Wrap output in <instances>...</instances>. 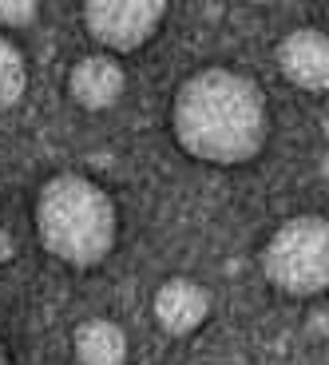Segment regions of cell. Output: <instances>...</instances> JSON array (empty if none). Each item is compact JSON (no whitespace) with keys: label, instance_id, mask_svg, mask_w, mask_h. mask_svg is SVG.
<instances>
[{"label":"cell","instance_id":"cell-1","mask_svg":"<svg viewBox=\"0 0 329 365\" xmlns=\"http://www.w3.org/2000/svg\"><path fill=\"white\" fill-rule=\"evenodd\" d=\"M171 131L191 159L211 167H242L270 139V108L246 72L199 68L174 91Z\"/></svg>","mask_w":329,"mask_h":365},{"label":"cell","instance_id":"cell-2","mask_svg":"<svg viewBox=\"0 0 329 365\" xmlns=\"http://www.w3.org/2000/svg\"><path fill=\"white\" fill-rule=\"evenodd\" d=\"M36 235L52 258L88 270L115 250L119 215L115 199L80 171H60L36 195Z\"/></svg>","mask_w":329,"mask_h":365},{"label":"cell","instance_id":"cell-3","mask_svg":"<svg viewBox=\"0 0 329 365\" xmlns=\"http://www.w3.org/2000/svg\"><path fill=\"white\" fill-rule=\"evenodd\" d=\"M262 274L290 298H321L329 286V227L321 215H293L262 247Z\"/></svg>","mask_w":329,"mask_h":365},{"label":"cell","instance_id":"cell-4","mask_svg":"<svg viewBox=\"0 0 329 365\" xmlns=\"http://www.w3.org/2000/svg\"><path fill=\"white\" fill-rule=\"evenodd\" d=\"M88 36L103 52H135L159 32L167 20V4H135V0H100L80 12Z\"/></svg>","mask_w":329,"mask_h":365},{"label":"cell","instance_id":"cell-5","mask_svg":"<svg viewBox=\"0 0 329 365\" xmlns=\"http://www.w3.org/2000/svg\"><path fill=\"white\" fill-rule=\"evenodd\" d=\"M151 314H155L163 334H171V338H191L194 329H202V322L211 318V294H207L202 282L174 274V278L155 286Z\"/></svg>","mask_w":329,"mask_h":365},{"label":"cell","instance_id":"cell-6","mask_svg":"<svg viewBox=\"0 0 329 365\" xmlns=\"http://www.w3.org/2000/svg\"><path fill=\"white\" fill-rule=\"evenodd\" d=\"M278 72L293 88L321 96L329 88V44L321 28H290L278 44Z\"/></svg>","mask_w":329,"mask_h":365},{"label":"cell","instance_id":"cell-7","mask_svg":"<svg viewBox=\"0 0 329 365\" xmlns=\"http://www.w3.org/2000/svg\"><path fill=\"white\" fill-rule=\"evenodd\" d=\"M123 88H127V72H123V64L108 52L83 56V60L72 64V72H68V96L88 111L115 108Z\"/></svg>","mask_w":329,"mask_h":365},{"label":"cell","instance_id":"cell-8","mask_svg":"<svg viewBox=\"0 0 329 365\" xmlns=\"http://www.w3.org/2000/svg\"><path fill=\"white\" fill-rule=\"evenodd\" d=\"M72 349L80 365H127V334L111 318H88L75 326Z\"/></svg>","mask_w":329,"mask_h":365},{"label":"cell","instance_id":"cell-9","mask_svg":"<svg viewBox=\"0 0 329 365\" xmlns=\"http://www.w3.org/2000/svg\"><path fill=\"white\" fill-rule=\"evenodd\" d=\"M28 91V64L24 52L9 36H0V108H16Z\"/></svg>","mask_w":329,"mask_h":365},{"label":"cell","instance_id":"cell-10","mask_svg":"<svg viewBox=\"0 0 329 365\" xmlns=\"http://www.w3.org/2000/svg\"><path fill=\"white\" fill-rule=\"evenodd\" d=\"M36 20H40V4H32V0H12V4H0V28L20 32V28H32Z\"/></svg>","mask_w":329,"mask_h":365},{"label":"cell","instance_id":"cell-11","mask_svg":"<svg viewBox=\"0 0 329 365\" xmlns=\"http://www.w3.org/2000/svg\"><path fill=\"white\" fill-rule=\"evenodd\" d=\"M0 365H9V354H4V341H0Z\"/></svg>","mask_w":329,"mask_h":365}]
</instances>
